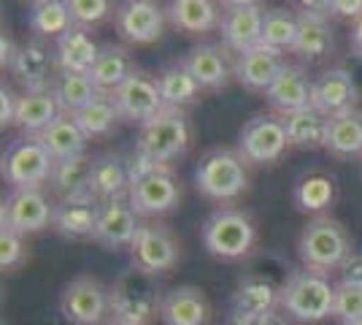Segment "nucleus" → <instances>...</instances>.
I'll list each match as a JSON object with an SVG mask.
<instances>
[{
    "label": "nucleus",
    "instance_id": "nucleus-1",
    "mask_svg": "<svg viewBox=\"0 0 362 325\" xmlns=\"http://www.w3.org/2000/svg\"><path fill=\"white\" fill-rule=\"evenodd\" d=\"M292 268L279 255H252L246 263V274L238 279L235 290L230 295V323L238 325L255 320L259 314L279 309L281 287L289 279Z\"/></svg>",
    "mask_w": 362,
    "mask_h": 325
},
{
    "label": "nucleus",
    "instance_id": "nucleus-2",
    "mask_svg": "<svg viewBox=\"0 0 362 325\" xmlns=\"http://www.w3.org/2000/svg\"><path fill=\"white\" fill-rule=\"evenodd\" d=\"M200 239L211 258L225 261V263H238L255 255L257 225L249 212L225 203V206H216L206 217L200 228Z\"/></svg>",
    "mask_w": 362,
    "mask_h": 325
},
{
    "label": "nucleus",
    "instance_id": "nucleus-3",
    "mask_svg": "<svg viewBox=\"0 0 362 325\" xmlns=\"http://www.w3.org/2000/svg\"><path fill=\"white\" fill-rule=\"evenodd\" d=\"M108 293H111V320L127 325H151L157 317H163L165 293L160 282L133 263L119 271V277L108 285Z\"/></svg>",
    "mask_w": 362,
    "mask_h": 325
},
{
    "label": "nucleus",
    "instance_id": "nucleus-4",
    "mask_svg": "<svg viewBox=\"0 0 362 325\" xmlns=\"http://www.w3.org/2000/svg\"><path fill=\"white\" fill-rule=\"evenodd\" d=\"M351 252L354 249H351V236L346 225L330 215L311 217L298 236V258L303 268H311L327 277L332 271L344 268Z\"/></svg>",
    "mask_w": 362,
    "mask_h": 325
},
{
    "label": "nucleus",
    "instance_id": "nucleus-5",
    "mask_svg": "<svg viewBox=\"0 0 362 325\" xmlns=\"http://www.w3.org/2000/svg\"><path fill=\"white\" fill-rule=\"evenodd\" d=\"M246 166L249 163L241 157V152L230 147H214L209 152H203L195 166L197 193L222 206L238 201L249 187Z\"/></svg>",
    "mask_w": 362,
    "mask_h": 325
},
{
    "label": "nucleus",
    "instance_id": "nucleus-6",
    "mask_svg": "<svg viewBox=\"0 0 362 325\" xmlns=\"http://www.w3.org/2000/svg\"><path fill=\"white\" fill-rule=\"evenodd\" d=\"M332 304H335V285L327 274H319L311 268H292L279 298V309L298 323L327 320L332 317Z\"/></svg>",
    "mask_w": 362,
    "mask_h": 325
},
{
    "label": "nucleus",
    "instance_id": "nucleus-7",
    "mask_svg": "<svg viewBox=\"0 0 362 325\" xmlns=\"http://www.w3.org/2000/svg\"><path fill=\"white\" fill-rule=\"evenodd\" d=\"M192 141L189 117L181 108H163L154 120L138 130L136 149L160 166H170L173 160L187 155Z\"/></svg>",
    "mask_w": 362,
    "mask_h": 325
},
{
    "label": "nucleus",
    "instance_id": "nucleus-8",
    "mask_svg": "<svg viewBox=\"0 0 362 325\" xmlns=\"http://www.w3.org/2000/svg\"><path fill=\"white\" fill-rule=\"evenodd\" d=\"M54 169V157L49 155L38 136H19L3 152V182L11 190H33L49 185V176Z\"/></svg>",
    "mask_w": 362,
    "mask_h": 325
},
{
    "label": "nucleus",
    "instance_id": "nucleus-9",
    "mask_svg": "<svg viewBox=\"0 0 362 325\" xmlns=\"http://www.w3.org/2000/svg\"><path fill=\"white\" fill-rule=\"evenodd\" d=\"M289 147L287 125L281 114L262 111L243 122L238 133V152L249 166H273L279 163Z\"/></svg>",
    "mask_w": 362,
    "mask_h": 325
},
{
    "label": "nucleus",
    "instance_id": "nucleus-10",
    "mask_svg": "<svg viewBox=\"0 0 362 325\" xmlns=\"http://www.w3.org/2000/svg\"><path fill=\"white\" fill-rule=\"evenodd\" d=\"M130 261L136 268L146 271L151 277H163L173 271L181 261V244L176 233L160 219L141 222L136 239L130 244Z\"/></svg>",
    "mask_w": 362,
    "mask_h": 325
},
{
    "label": "nucleus",
    "instance_id": "nucleus-11",
    "mask_svg": "<svg viewBox=\"0 0 362 325\" xmlns=\"http://www.w3.org/2000/svg\"><path fill=\"white\" fill-rule=\"evenodd\" d=\"M60 312L71 325H103L111 317V293L92 274L74 277L60 293Z\"/></svg>",
    "mask_w": 362,
    "mask_h": 325
},
{
    "label": "nucleus",
    "instance_id": "nucleus-12",
    "mask_svg": "<svg viewBox=\"0 0 362 325\" xmlns=\"http://www.w3.org/2000/svg\"><path fill=\"white\" fill-rule=\"evenodd\" d=\"M127 201L136 209L141 219H160V217L173 215L181 203V185L170 166L151 171L136 182H130Z\"/></svg>",
    "mask_w": 362,
    "mask_h": 325
},
{
    "label": "nucleus",
    "instance_id": "nucleus-13",
    "mask_svg": "<svg viewBox=\"0 0 362 325\" xmlns=\"http://www.w3.org/2000/svg\"><path fill=\"white\" fill-rule=\"evenodd\" d=\"M168 11L157 0H122L114 8V28L124 44L149 47L165 30Z\"/></svg>",
    "mask_w": 362,
    "mask_h": 325
},
{
    "label": "nucleus",
    "instance_id": "nucleus-14",
    "mask_svg": "<svg viewBox=\"0 0 362 325\" xmlns=\"http://www.w3.org/2000/svg\"><path fill=\"white\" fill-rule=\"evenodd\" d=\"M54 201L44 193V187L33 190H11L0 206V225H8L22 236H33L52 228Z\"/></svg>",
    "mask_w": 362,
    "mask_h": 325
},
{
    "label": "nucleus",
    "instance_id": "nucleus-15",
    "mask_svg": "<svg viewBox=\"0 0 362 325\" xmlns=\"http://www.w3.org/2000/svg\"><path fill=\"white\" fill-rule=\"evenodd\" d=\"M114 95L117 101V108L122 114V122H130V125H144L154 120L165 106L163 95H160V87H157V76H149L144 71H136L133 76L127 79Z\"/></svg>",
    "mask_w": 362,
    "mask_h": 325
},
{
    "label": "nucleus",
    "instance_id": "nucleus-16",
    "mask_svg": "<svg viewBox=\"0 0 362 325\" xmlns=\"http://www.w3.org/2000/svg\"><path fill=\"white\" fill-rule=\"evenodd\" d=\"M138 228H141V217L136 209L130 206L127 198H117V201L100 203V215H98V225H95V244H100L108 252H119V249H130L133 239H136Z\"/></svg>",
    "mask_w": 362,
    "mask_h": 325
},
{
    "label": "nucleus",
    "instance_id": "nucleus-17",
    "mask_svg": "<svg viewBox=\"0 0 362 325\" xmlns=\"http://www.w3.org/2000/svg\"><path fill=\"white\" fill-rule=\"evenodd\" d=\"M284 52L273 47H265V44H257L255 49L243 52V55H235V62H233V74L238 79L243 90L249 93H268L276 76L284 71Z\"/></svg>",
    "mask_w": 362,
    "mask_h": 325
},
{
    "label": "nucleus",
    "instance_id": "nucleus-18",
    "mask_svg": "<svg viewBox=\"0 0 362 325\" xmlns=\"http://www.w3.org/2000/svg\"><path fill=\"white\" fill-rule=\"evenodd\" d=\"M11 76L25 87V93L30 90H49L52 81L57 76V60H54V49H49L44 41L33 38L19 44L11 62Z\"/></svg>",
    "mask_w": 362,
    "mask_h": 325
},
{
    "label": "nucleus",
    "instance_id": "nucleus-19",
    "mask_svg": "<svg viewBox=\"0 0 362 325\" xmlns=\"http://www.w3.org/2000/svg\"><path fill=\"white\" fill-rule=\"evenodd\" d=\"M360 90L351 71L344 65H332L314 79V108L325 117H338L344 111L357 108Z\"/></svg>",
    "mask_w": 362,
    "mask_h": 325
},
{
    "label": "nucleus",
    "instance_id": "nucleus-20",
    "mask_svg": "<svg viewBox=\"0 0 362 325\" xmlns=\"http://www.w3.org/2000/svg\"><path fill=\"white\" fill-rule=\"evenodd\" d=\"M265 101L273 111H279L281 117L287 114H295V111H303V108L314 106V79L311 74L303 68V65H292L287 62L284 71L276 76L268 93H265Z\"/></svg>",
    "mask_w": 362,
    "mask_h": 325
},
{
    "label": "nucleus",
    "instance_id": "nucleus-21",
    "mask_svg": "<svg viewBox=\"0 0 362 325\" xmlns=\"http://www.w3.org/2000/svg\"><path fill=\"white\" fill-rule=\"evenodd\" d=\"M98 215H100V201L92 195L62 198V201H54L52 231L68 241H87V239H95Z\"/></svg>",
    "mask_w": 362,
    "mask_h": 325
},
{
    "label": "nucleus",
    "instance_id": "nucleus-22",
    "mask_svg": "<svg viewBox=\"0 0 362 325\" xmlns=\"http://www.w3.org/2000/svg\"><path fill=\"white\" fill-rule=\"evenodd\" d=\"M181 65L197 79V84L203 90H225L230 84L233 74V65L227 57V49L222 44H197V47L187 49L181 55Z\"/></svg>",
    "mask_w": 362,
    "mask_h": 325
},
{
    "label": "nucleus",
    "instance_id": "nucleus-23",
    "mask_svg": "<svg viewBox=\"0 0 362 325\" xmlns=\"http://www.w3.org/2000/svg\"><path fill=\"white\" fill-rule=\"evenodd\" d=\"M262 6H252V8H227L222 14V47L233 55H243L257 44H262Z\"/></svg>",
    "mask_w": 362,
    "mask_h": 325
},
{
    "label": "nucleus",
    "instance_id": "nucleus-24",
    "mask_svg": "<svg viewBox=\"0 0 362 325\" xmlns=\"http://www.w3.org/2000/svg\"><path fill=\"white\" fill-rule=\"evenodd\" d=\"M130 190V171H127V157L117 152H103L92 157L90 171V195L100 203L127 198Z\"/></svg>",
    "mask_w": 362,
    "mask_h": 325
},
{
    "label": "nucleus",
    "instance_id": "nucleus-25",
    "mask_svg": "<svg viewBox=\"0 0 362 325\" xmlns=\"http://www.w3.org/2000/svg\"><path fill=\"white\" fill-rule=\"evenodd\" d=\"M209 317H211V304L195 285H179L165 293L163 317H160L165 325H209Z\"/></svg>",
    "mask_w": 362,
    "mask_h": 325
},
{
    "label": "nucleus",
    "instance_id": "nucleus-26",
    "mask_svg": "<svg viewBox=\"0 0 362 325\" xmlns=\"http://www.w3.org/2000/svg\"><path fill=\"white\" fill-rule=\"evenodd\" d=\"M335 198H338V182L327 171H305L292 187V201L303 215H327Z\"/></svg>",
    "mask_w": 362,
    "mask_h": 325
},
{
    "label": "nucleus",
    "instance_id": "nucleus-27",
    "mask_svg": "<svg viewBox=\"0 0 362 325\" xmlns=\"http://www.w3.org/2000/svg\"><path fill=\"white\" fill-rule=\"evenodd\" d=\"M219 0H170L168 3V22L176 30L187 33V35H203L211 33L222 25V14L219 11Z\"/></svg>",
    "mask_w": 362,
    "mask_h": 325
},
{
    "label": "nucleus",
    "instance_id": "nucleus-28",
    "mask_svg": "<svg viewBox=\"0 0 362 325\" xmlns=\"http://www.w3.org/2000/svg\"><path fill=\"white\" fill-rule=\"evenodd\" d=\"M98 55H100V47L92 41L90 30L76 25L54 41V60H57V71L62 74H90L98 62Z\"/></svg>",
    "mask_w": 362,
    "mask_h": 325
},
{
    "label": "nucleus",
    "instance_id": "nucleus-29",
    "mask_svg": "<svg viewBox=\"0 0 362 325\" xmlns=\"http://www.w3.org/2000/svg\"><path fill=\"white\" fill-rule=\"evenodd\" d=\"M335 49V33H332L330 19L325 14H308V11H298V38L292 52L300 60H325L330 57Z\"/></svg>",
    "mask_w": 362,
    "mask_h": 325
},
{
    "label": "nucleus",
    "instance_id": "nucleus-30",
    "mask_svg": "<svg viewBox=\"0 0 362 325\" xmlns=\"http://www.w3.org/2000/svg\"><path fill=\"white\" fill-rule=\"evenodd\" d=\"M60 114L62 111L57 106V98L52 93V87L49 90H30V93L19 95L14 125L19 127L22 136H41Z\"/></svg>",
    "mask_w": 362,
    "mask_h": 325
},
{
    "label": "nucleus",
    "instance_id": "nucleus-31",
    "mask_svg": "<svg viewBox=\"0 0 362 325\" xmlns=\"http://www.w3.org/2000/svg\"><path fill=\"white\" fill-rule=\"evenodd\" d=\"M136 71L138 68L133 55H130V49L122 47V44H103L100 55H98V62L90 71V76L100 93H117Z\"/></svg>",
    "mask_w": 362,
    "mask_h": 325
},
{
    "label": "nucleus",
    "instance_id": "nucleus-32",
    "mask_svg": "<svg viewBox=\"0 0 362 325\" xmlns=\"http://www.w3.org/2000/svg\"><path fill=\"white\" fill-rule=\"evenodd\" d=\"M157 87H160V95H163L165 106L181 108V111H187L189 106L200 103V95H203V87L197 84V79L192 76L181 62H173V65L160 68V74H157Z\"/></svg>",
    "mask_w": 362,
    "mask_h": 325
},
{
    "label": "nucleus",
    "instance_id": "nucleus-33",
    "mask_svg": "<svg viewBox=\"0 0 362 325\" xmlns=\"http://www.w3.org/2000/svg\"><path fill=\"white\" fill-rule=\"evenodd\" d=\"M287 125V136L289 144L295 149H305V152H314V149H325V141H327V127H330V117H325L317 108H303L295 114L284 117Z\"/></svg>",
    "mask_w": 362,
    "mask_h": 325
},
{
    "label": "nucleus",
    "instance_id": "nucleus-34",
    "mask_svg": "<svg viewBox=\"0 0 362 325\" xmlns=\"http://www.w3.org/2000/svg\"><path fill=\"white\" fill-rule=\"evenodd\" d=\"M90 171L92 157H65V160H54V169L49 176V190L62 198H76V195H90Z\"/></svg>",
    "mask_w": 362,
    "mask_h": 325
},
{
    "label": "nucleus",
    "instance_id": "nucleus-35",
    "mask_svg": "<svg viewBox=\"0 0 362 325\" xmlns=\"http://www.w3.org/2000/svg\"><path fill=\"white\" fill-rule=\"evenodd\" d=\"M38 139L54 160L87 155V141H90L84 136V130L78 127L76 117H71V114H60Z\"/></svg>",
    "mask_w": 362,
    "mask_h": 325
},
{
    "label": "nucleus",
    "instance_id": "nucleus-36",
    "mask_svg": "<svg viewBox=\"0 0 362 325\" xmlns=\"http://www.w3.org/2000/svg\"><path fill=\"white\" fill-rule=\"evenodd\" d=\"M325 149L332 157H362V111L351 108L338 117H330Z\"/></svg>",
    "mask_w": 362,
    "mask_h": 325
},
{
    "label": "nucleus",
    "instance_id": "nucleus-37",
    "mask_svg": "<svg viewBox=\"0 0 362 325\" xmlns=\"http://www.w3.org/2000/svg\"><path fill=\"white\" fill-rule=\"evenodd\" d=\"M28 28L35 38H60L62 33L74 28V16L68 0H33L28 11Z\"/></svg>",
    "mask_w": 362,
    "mask_h": 325
},
{
    "label": "nucleus",
    "instance_id": "nucleus-38",
    "mask_svg": "<svg viewBox=\"0 0 362 325\" xmlns=\"http://www.w3.org/2000/svg\"><path fill=\"white\" fill-rule=\"evenodd\" d=\"M52 93L57 98V106L62 114L76 117L100 95V90L95 87L90 74H62V71H57V76L52 81Z\"/></svg>",
    "mask_w": 362,
    "mask_h": 325
},
{
    "label": "nucleus",
    "instance_id": "nucleus-39",
    "mask_svg": "<svg viewBox=\"0 0 362 325\" xmlns=\"http://www.w3.org/2000/svg\"><path fill=\"white\" fill-rule=\"evenodd\" d=\"M76 122L84 130L87 139H106L114 133V127L122 122V114L111 93H100L84 111L76 114Z\"/></svg>",
    "mask_w": 362,
    "mask_h": 325
},
{
    "label": "nucleus",
    "instance_id": "nucleus-40",
    "mask_svg": "<svg viewBox=\"0 0 362 325\" xmlns=\"http://www.w3.org/2000/svg\"><path fill=\"white\" fill-rule=\"evenodd\" d=\"M298 38V14L289 8H268L262 16V44L279 52H292Z\"/></svg>",
    "mask_w": 362,
    "mask_h": 325
},
{
    "label": "nucleus",
    "instance_id": "nucleus-41",
    "mask_svg": "<svg viewBox=\"0 0 362 325\" xmlns=\"http://www.w3.org/2000/svg\"><path fill=\"white\" fill-rule=\"evenodd\" d=\"M332 317L341 325L362 323V287L349 285V282H338V285H335Z\"/></svg>",
    "mask_w": 362,
    "mask_h": 325
},
{
    "label": "nucleus",
    "instance_id": "nucleus-42",
    "mask_svg": "<svg viewBox=\"0 0 362 325\" xmlns=\"http://www.w3.org/2000/svg\"><path fill=\"white\" fill-rule=\"evenodd\" d=\"M28 244L25 236L16 233L8 225H0V268L3 271H16L19 266H25L28 261Z\"/></svg>",
    "mask_w": 362,
    "mask_h": 325
},
{
    "label": "nucleus",
    "instance_id": "nucleus-43",
    "mask_svg": "<svg viewBox=\"0 0 362 325\" xmlns=\"http://www.w3.org/2000/svg\"><path fill=\"white\" fill-rule=\"evenodd\" d=\"M68 8H71V16H74L76 28H98L103 25L108 16L114 14L111 11V0H68Z\"/></svg>",
    "mask_w": 362,
    "mask_h": 325
},
{
    "label": "nucleus",
    "instance_id": "nucleus-44",
    "mask_svg": "<svg viewBox=\"0 0 362 325\" xmlns=\"http://www.w3.org/2000/svg\"><path fill=\"white\" fill-rule=\"evenodd\" d=\"M16 103H19V95L11 90V84L3 81V87H0V127H3V130H6L8 125H14Z\"/></svg>",
    "mask_w": 362,
    "mask_h": 325
},
{
    "label": "nucleus",
    "instance_id": "nucleus-45",
    "mask_svg": "<svg viewBox=\"0 0 362 325\" xmlns=\"http://www.w3.org/2000/svg\"><path fill=\"white\" fill-rule=\"evenodd\" d=\"M330 16L344 22H357L362 16V0H332Z\"/></svg>",
    "mask_w": 362,
    "mask_h": 325
},
{
    "label": "nucleus",
    "instance_id": "nucleus-46",
    "mask_svg": "<svg viewBox=\"0 0 362 325\" xmlns=\"http://www.w3.org/2000/svg\"><path fill=\"white\" fill-rule=\"evenodd\" d=\"M341 282L362 287V249L360 252H351V258L344 263V268H341Z\"/></svg>",
    "mask_w": 362,
    "mask_h": 325
},
{
    "label": "nucleus",
    "instance_id": "nucleus-47",
    "mask_svg": "<svg viewBox=\"0 0 362 325\" xmlns=\"http://www.w3.org/2000/svg\"><path fill=\"white\" fill-rule=\"evenodd\" d=\"M238 325H292V323H289V317L281 309H273L268 314H259L255 320H246V323H238Z\"/></svg>",
    "mask_w": 362,
    "mask_h": 325
},
{
    "label": "nucleus",
    "instance_id": "nucleus-48",
    "mask_svg": "<svg viewBox=\"0 0 362 325\" xmlns=\"http://www.w3.org/2000/svg\"><path fill=\"white\" fill-rule=\"evenodd\" d=\"M300 11H308V14H325L330 16V3L332 0H295Z\"/></svg>",
    "mask_w": 362,
    "mask_h": 325
},
{
    "label": "nucleus",
    "instance_id": "nucleus-49",
    "mask_svg": "<svg viewBox=\"0 0 362 325\" xmlns=\"http://www.w3.org/2000/svg\"><path fill=\"white\" fill-rule=\"evenodd\" d=\"M16 49H19V47L11 41V35H6V33H3V41H0V65H3V68H11Z\"/></svg>",
    "mask_w": 362,
    "mask_h": 325
},
{
    "label": "nucleus",
    "instance_id": "nucleus-50",
    "mask_svg": "<svg viewBox=\"0 0 362 325\" xmlns=\"http://www.w3.org/2000/svg\"><path fill=\"white\" fill-rule=\"evenodd\" d=\"M349 44H351V52L362 60V16L357 22H351V33H349Z\"/></svg>",
    "mask_w": 362,
    "mask_h": 325
},
{
    "label": "nucleus",
    "instance_id": "nucleus-51",
    "mask_svg": "<svg viewBox=\"0 0 362 325\" xmlns=\"http://www.w3.org/2000/svg\"><path fill=\"white\" fill-rule=\"evenodd\" d=\"M222 8H252V6H262V0H219Z\"/></svg>",
    "mask_w": 362,
    "mask_h": 325
},
{
    "label": "nucleus",
    "instance_id": "nucleus-52",
    "mask_svg": "<svg viewBox=\"0 0 362 325\" xmlns=\"http://www.w3.org/2000/svg\"><path fill=\"white\" fill-rule=\"evenodd\" d=\"M106 325H127V323H119V320H111V323H106Z\"/></svg>",
    "mask_w": 362,
    "mask_h": 325
},
{
    "label": "nucleus",
    "instance_id": "nucleus-53",
    "mask_svg": "<svg viewBox=\"0 0 362 325\" xmlns=\"http://www.w3.org/2000/svg\"><path fill=\"white\" fill-rule=\"evenodd\" d=\"M357 325H362V323H357Z\"/></svg>",
    "mask_w": 362,
    "mask_h": 325
}]
</instances>
